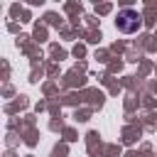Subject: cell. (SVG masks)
Wrapping results in <instances>:
<instances>
[{
    "label": "cell",
    "instance_id": "6da1fadb",
    "mask_svg": "<svg viewBox=\"0 0 157 157\" xmlns=\"http://www.w3.org/2000/svg\"><path fill=\"white\" fill-rule=\"evenodd\" d=\"M115 27H118L120 32H125V34H132V32H137V29L142 27V15H140L137 10H132V7H125V10L118 12Z\"/></svg>",
    "mask_w": 157,
    "mask_h": 157
}]
</instances>
